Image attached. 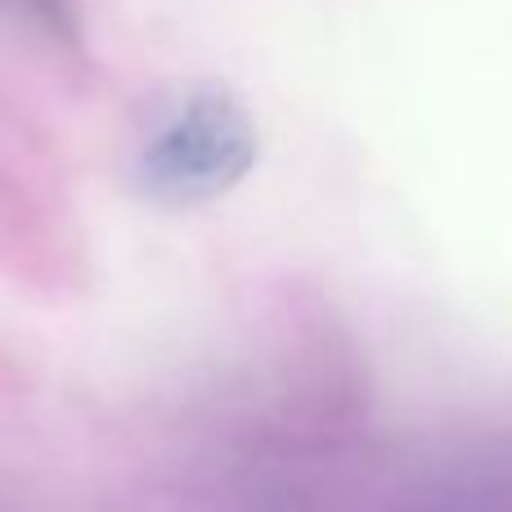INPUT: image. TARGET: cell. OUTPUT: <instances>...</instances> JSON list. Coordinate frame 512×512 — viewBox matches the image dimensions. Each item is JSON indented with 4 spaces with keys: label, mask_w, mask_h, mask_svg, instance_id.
Segmentation results:
<instances>
[{
    "label": "cell",
    "mask_w": 512,
    "mask_h": 512,
    "mask_svg": "<svg viewBox=\"0 0 512 512\" xmlns=\"http://www.w3.org/2000/svg\"><path fill=\"white\" fill-rule=\"evenodd\" d=\"M256 162V122L225 86H185L158 99L135 140V189L158 207H198L230 194Z\"/></svg>",
    "instance_id": "1"
},
{
    "label": "cell",
    "mask_w": 512,
    "mask_h": 512,
    "mask_svg": "<svg viewBox=\"0 0 512 512\" xmlns=\"http://www.w3.org/2000/svg\"><path fill=\"white\" fill-rule=\"evenodd\" d=\"M14 18H23L27 27H36L41 36L59 45H77L81 36V18H77V0H0Z\"/></svg>",
    "instance_id": "2"
}]
</instances>
